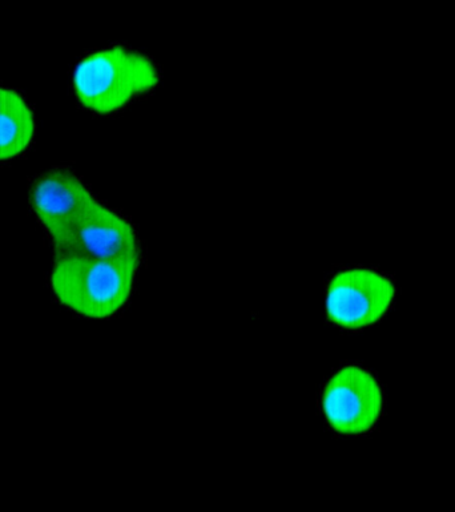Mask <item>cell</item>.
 <instances>
[{
    "label": "cell",
    "instance_id": "cell-7",
    "mask_svg": "<svg viewBox=\"0 0 455 512\" xmlns=\"http://www.w3.org/2000/svg\"><path fill=\"white\" fill-rule=\"evenodd\" d=\"M35 131L34 112L23 96L0 87V163L23 155L30 148Z\"/></svg>",
    "mask_w": 455,
    "mask_h": 512
},
{
    "label": "cell",
    "instance_id": "cell-5",
    "mask_svg": "<svg viewBox=\"0 0 455 512\" xmlns=\"http://www.w3.org/2000/svg\"><path fill=\"white\" fill-rule=\"evenodd\" d=\"M30 197L32 211L54 252L62 247L83 213L98 200L82 179L67 168H54L40 175L32 184Z\"/></svg>",
    "mask_w": 455,
    "mask_h": 512
},
{
    "label": "cell",
    "instance_id": "cell-1",
    "mask_svg": "<svg viewBox=\"0 0 455 512\" xmlns=\"http://www.w3.org/2000/svg\"><path fill=\"white\" fill-rule=\"evenodd\" d=\"M142 264L143 258L55 256L48 281L55 301L68 312L108 320L130 302Z\"/></svg>",
    "mask_w": 455,
    "mask_h": 512
},
{
    "label": "cell",
    "instance_id": "cell-4",
    "mask_svg": "<svg viewBox=\"0 0 455 512\" xmlns=\"http://www.w3.org/2000/svg\"><path fill=\"white\" fill-rule=\"evenodd\" d=\"M396 294L394 282L378 270L344 269L330 278L326 314L337 328L356 332L380 322L392 308Z\"/></svg>",
    "mask_w": 455,
    "mask_h": 512
},
{
    "label": "cell",
    "instance_id": "cell-3",
    "mask_svg": "<svg viewBox=\"0 0 455 512\" xmlns=\"http://www.w3.org/2000/svg\"><path fill=\"white\" fill-rule=\"evenodd\" d=\"M321 411L334 433L360 437L369 434L380 422L384 414V391L370 370L357 365L344 366L326 384Z\"/></svg>",
    "mask_w": 455,
    "mask_h": 512
},
{
    "label": "cell",
    "instance_id": "cell-2",
    "mask_svg": "<svg viewBox=\"0 0 455 512\" xmlns=\"http://www.w3.org/2000/svg\"><path fill=\"white\" fill-rule=\"evenodd\" d=\"M160 67L142 51L111 46L91 52L76 64L72 88L80 106L112 115L159 87Z\"/></svg>",
    "mask_w": 455,
    "mask_h": 512
},
{
    "label": "cell",
    "instance_id": "cell-6",
    "mask_svg": "<svg viewBox=\"0 0 455 512\" xmlns=\"http://www.w3.org/2000/svg\"><path fill=\"white\" fill-rule=\"evenodd\" d=\"M71 255L102 260L143 258L134 225L119 212L96 200L64 241L55 256Z\"/></svg>",
    "mask_w": 455,
    "mask_h": 512
}]
</instances>
